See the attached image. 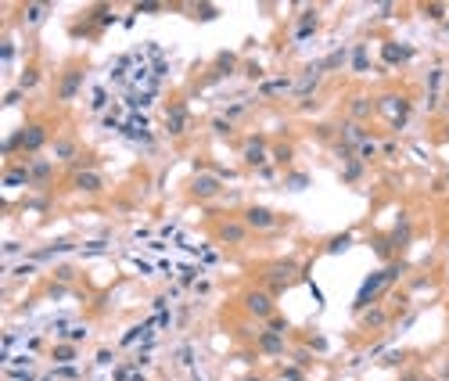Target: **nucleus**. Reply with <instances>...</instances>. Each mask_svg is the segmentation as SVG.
Segmentation results:
<instances>
[{
	"mask_svg": "<svg viewBox=\"0 0 449 381\" xmlns=\"http://www.w3.org/2000/svg\"><path fill=\"white\" fill-rule=\"evenodd\" d=\"M385 284H388V274H381V270H378V274H370V277H366V281H363V288H359V295H356V310H363V306H370V302L378 298V291H381Z\"/></svg>",
	"mask_w": 449,
	"mask_h": 381,
	"instance_id": "nucleus-1",
	"label": "nucleus"
},
{
	"mask_svg": "<svg viewBox=\"0 0 449 381\" xmlns=\"http://www.w3.org/2000/svg\"><path fill=\"white\" fill-rule=\"evenodd\" d=\"M44 140H47V133H44V126H25L22 130V147L25 151H40V147H44Z\"/></svg>",
	"mask_w": 449,
	"mask_h": 381,
	"instance_id": "nucleus-2",
	"label": "nucleus"
},
{
	"mask_svg": "<svg viewBox=\"0 0 449 381\" xmlns=\"http://www.w3.org/2000/svg\"><path fill=\"white\" fill-rule=\"evenodd\" d=\"M79 87H83V72H68L65 80H61V87H58V97L61 101H72Z\"/></svg>",
	"mask_w": 449,
	"mask_h": 381,
	"instance_id": "nucleus-3",
	"label": "nucleus"
},
{
	"mask_svg": "<svg viewBox=\"0 0 449 381\" xmlns=\"http://www.w3.org/2000/svg\"><path fill=\"white\" fill-rule=\"evenodd\" d=\"M248 310H252V313H259V317H266V313L273 310V302H270V295L252 291V295H248Z\"/></svg>",
	"mask_w": 449,
	"mask_h": 381,
	"instance_id": "nucleus-4",
	"label": "nucleus"
},
{
	"mask_svg": "<svg viewBox=\"0 0 449 381\" xmlns=\"http://www.w3.org/2000/svg\"><path fill=\"white\" fill-rule=\"evenodd\" d=\"M244 159H248L252 166H263V162H266V144H263V140H248V147H244Z\"/></svg>",
	"mask_w": 449,
	"mask_h": 381,
	"instance_id": "nucleus-5",
	"label": "nucleus"
},
{
	"mask_svg": "<svg viewBox=\"0 0 449 381\" xmlns=\"http://www.w3.org/2000/svg\"><path fill=\"white\" fill-rule=\"evenodd\" d=\"M248 223L252 226H273V212L263 209V205H255V209H248Z\"/></svg>",
	"mask_w": 449,
	"mask_h": 381,
	"instance_id": "nucleus-6",
	"label": "nucleus"
},
{
	"mask_svg": "<svg viewBox=\"0 0 449 381\" xmlns=\"http://www.w3.org/2000/svg\"><path fill=\"white\" fill-rule=\"evenodd\" d=\"M76 187L79 190H101V176L97 173H76Z\"/></svg>",
	"mask_w": 449,
	"mask_h": 381,
	"instance_id": "nucleus-7",
	"label": "nucleus"
},
{
	"mask_svg": "<svg viewBox=\"0 0 449 381\" xmlns=\"http://www.w3.org/2000/svg\"><path fill=\"white\" fill-rule=\"evenodd\" d=\"M406 58H414L410 47H399V44H388L385 47V61H406Z\"/></svg>",
	"mask_w": 449,
	"mask_h": 381,
	"instance_id": "nucleus-8",
	"label": "nucleus"
},
{
	"mask_svg": "<svg viewBox=\"0 0 449 381\" xmlns=\"http://www.w3.org/2000/svg\"><path fill=\"white\" fill-rule=\"evenodd\" d=\"M216 187H219V183H216L212 176H198V180H194V195H212Z\"/></svg>",
	"mask_w": 449,
	"mask_h": 381,
	"instance_id": "nucleus-9",
	"label": "nucleus"
},
{
	"mask_svg": "<svg viewBox=\"0 0 449 381\" xmlns=\"http://www.w3.org/2000/svg\"><path fill=\"white\" fill-rule=\"evenodd\" d=\"M259 346H263L266 353H280V349H284V341H280V334H263V338H259Z\"/></svg>",
	"mask_w": 449,
	"mask_h": 381,
	"instance_id": "nucleus-10",
	"label": "nucleus"
},
{
	"mask_svg": "<svg viewBox=\"0 0 449 381\" xmlns=\"http://www.w3.org/2000/svg\"><path fill=\"white\" fill-rule=\"evenodd\" d=\"M25 180H32V176H29V169H11V173L4 176V183H8V187H22Z\"/></svg>",
	"mask_w": 449,
	"mask_h": 381,
	"instance_id": "nucleus-11",
	"label": "nucleus"
},
{
	"mask_svg": "<svg viewBox=\"0 0 449 381\" xmlns=\"http://www.w3.org/2000/svg\"><path fill=\"white\" fill-rule=\"evenodd\" d=\"M72 155H76V144H72V140H58V144H54V159L65 162V159H72Z\"/></svg>",
	"mask_w": 449,
	"mask_h": 381,
	"instance_id": "nucleus-12",
	"label": "nucleus"
},
{
	"mask_svg": "<svg viewBox=\"0 0 449 381\" xmlns=\"http://www.w3.org/2000/svg\"><path fill=\"white\" fill-rule=\"evenodd\" d=\"M166 130H169V133H183V111H180V108H176V111H169Z\"/></svg>",
	"mask_w": 449,
	"mask_h": 381,
	"instance_id": "nucleus-13",
	"label": "nucleus"
},
{
	"mask_svg": "<svg viewBox=\"0 0 449 381\" xmlns=\"http://www.w3.org/2000/svg\"><path fill=\"white\" fill-rule=\"evenodd\" d=\"M51 356H54L58 363H72V360H76V349H72V346H58Z\"/></svg>",
	"mask_w": 449,
	"mask_h": 381,
	"instance_id": "nucleus-14",
	"label": "nucleus"
},
{
	"mask_svg": "<svg viewBox=\"0 0 449 381\" xmlns=\"http://www.w3.org/2000/svg\"><path fill=\"white\" fill-rule=\"evenodd\" d=\"M241 238H244V226H237V223L223 226V241H241Z\"/></svg>",
	"mask_w": 449,
	"mask_h": 381,
	"instance_id": "nucleus-15",
	"label": "nucleus"
},
{
	"mask_svg": "<svg viewBox=\"0 0 449 381\" xmlns=\"http://www.w3.org/2000/svg\"><path fill=\"white\" fill-rule=\"evenodd\" d=\"M130 72V54H122L115 65H111V75H115V80H122V75H126Z\"/></svg>",
	"mask_w": 449,
	"mask_h": 381,
	"instance_id": "nucleus-16",
	"label": "nucleus"
},
{
	"mask_svg": "<svg viewBox=\"0 0 449 381\" xmlns=\"http://www.w3.org/2000/svg\"><path fill=\"white\" fill-rule=\"evenodd\" d=\"M29 176H36V180H47V176H51V166H47V162H32V166H29Z\"/></svg>",
	"mask_w": 449,
	"mask_h": 381,
	"instance_id": "nucleus-17",
	"label": "nucleus"
},
{
	"mask_svg": "<svg viewBox=\"0 0 449 381\" xmlns=\"http://www.w3.org/2000/svg\"><path fill=\"white\" fill-rule=\"evenodd\" d=\"M352 68H356V72H366V68H370V65H366V51H363V47H356V54H352Z\"/></svg>",
	"mask_w": 449,
	"mask_h": 381,
	"instance_id": "nucleus-18",
	"label": "nucleus"
},
{
	"mask_svg": "<svg viewBox=\"0 0 449 381\" xmlns=\"http://www.w3.org/2000/svg\"><path fill=\"white\" fill-rule=\"evenodd\" d=\"M349 245H352V238H349V234H342V238H334V241L327 245V252H334V255H338V252H345Z\"/></svg>",
	"mask_w": 449,
	"mask_h": 381,
	"instance_id": "nucleus-19",
	"label": "nucleus"
},
{
	"mask_svg": "<svg viewBox=\"0 0 449 381\" xmlns=\"http://www.w3.org/2000/svg\"><path fill=\"white\" fill-rule=\"evenodd\" d=\"M44 11H47V4H29L25 18H29V22H40V18H44Z\"/></svg>",
	"mask_w": 449,
	"mask_h": 381,
	"instance_id": "nucleus-20",
	"label": "nucleus"
},
{
	"mask_svg": "<svg viewBox=\"0 0 449 381\" xmlns=\"http://www.w3.org/2000/svg\"><path fill=\"white\" fill-rule=\"evenodd\" d=\"M363 324H366V327H381V324H385V313H381V310L366 313V320H363Z\"/></svg>",
	"mask_w": 449,
	"mask_h": 381,
	"instance_id": "nucleus-21",
	"label": "nucleus"
},
{
	"mask_svg": "<svg viewBox=\"0 0 449 381\" xmlns=\"http://www.w3.org/2000/svg\"><path fill=\"white\" fill-rule=\"evenodd\" d=\"M342 61H345V51H334V54H331L327 61H320V65H323V68H338Z\"/></svg>",
	"mask_w": 449,
	"mask_h": 381,
	"instance_id": "nucleus-22",
	"label": "nucleus"
},
{
	"mask_svg": "<svg viewBox=\"0 0 449 381\" xmlns=\"http://www.w3.org/2000/svg\"><path fill=\"white\" fill-rule=\"evenodd\" d=\"M284 87H291V83H288V80H273V83H263L259 94H273V90H284Z\"/></svg>",
	"mask_w": 449,
	"mask_h": 381,
	"instance_id": "nucleus-23",
	"label": "nucleus"
},
{
	"mask_svg": "<svg viewBox=\"0 0 449 381\" xmlns=\"http://www.w3.org/2000/svg\"><path fill=\"white\" fill-rule=\"evenodd\" d=\"M406 234H410V226H399V231L392 234V245H406V241H410Z\"/></svg>",
	"mask_w": 449,
	"mask_h": 381,
	"instance_id": "nucleus-24",
	"label": "nucleus"
},
{
	"mask_svg": "<svg viewBox=\"0 0 449 381\" xmlns=\"http://www.w3.org/2000/svg\"><path fill=\"white\" fill-rule=\"evenodd\" d=\"M36 80H40V72H36V68H25V72H22V87H32Z\"/></svg>",
	"mask_w": 449,
	"mask_h": 381,
	"instance_id": "nucleus-25",
	"label": "nucleus"
},
{
	"mask_svg": "<svg viewBox=\"0 0 449 381\" xmlns=\"http://www.w3.org/2000/svg\"><path fill=\"white\" fill-rule=\"evenodd\" d=\"M270 331H273V334H284V331H288V320L273 317V320H270Z\"/></svg>",
	"mask_w": 449,
	"mask_h": 381,
	"instance_id": "nucleus-26",
	"label": "nucleus"
},
{
	"mask_svg": "<svg viewBox=\"0 0 449 381\" xmlns=\"http://www.w3.org/2000/svg\"><path fill=\"white\" fill-rule=\"evenodd\" d=\"M374 151H378V147H374L370 140H363V144H359V155H363V159H374Z\"/></svg>",
	"mask_w": 449,
	"mask_h": 381,
	"instance_id": "nucleus-27",
	"label": "nucleus"
},
{
	"mask_svg": "<svg viewBox=\"0 0 449 381\" xmlns=\"http://www.w3.org/2000/svg\"><path fill=\"white\" fill-rule=\"evenodd\" d=\"M104 104H108V94H104V90H94V108H97V111H101V108H104Z\"/></svg>",
	"mask_w": 449,
	"mask_h": 381,
	"instance_id": "nucleus-28",
	"label": "nucleus"
},
{
	"mask_svg": "<svg viewBox=\"0 0 449 381\" xmlns=\"http://www.w3.org/2000/svg\"><path fill=\"white\" fill-rule=\"evenodd\" d=\"M65 295H68V291H65L61 284H51V298H65Z\"/></svg>",
	"mask_w": 449,
	"mask_h": 381,
	"instance_id": "nucleus-29",
	"label": "nucleus"
},
{
	"mask_svg": "<svg viewBox=\"0 0 449 381\" xmlns=\"http://www.w3.org/2000/svg\"><path fill=\"white\" fill-rule=\"evenodd\" d=\"M11 54H15V47H11V40L4 44V51H0V58H4V61H11Z\"/></svg>",
	"mask_w": 449,
	"mask_h": 381,
	"instance_id": "nucleus-30",
	"label": "nucleus"
},
{
	"mask_svg": "<svg viewBox=\"0 0 449 381\" xmlns=\"http://www.w3.org/2000/svg\"><path fill=\"white\" fill-rule=\"evenodd\" d=\"M97 363H111V349H101L97 353Z\"/></svg>",
	"mask_w": 449,
	"mask_h": 381,
	"instance_id": "nucleus-31",
	"label": "nucleus"
}]
</instances>
